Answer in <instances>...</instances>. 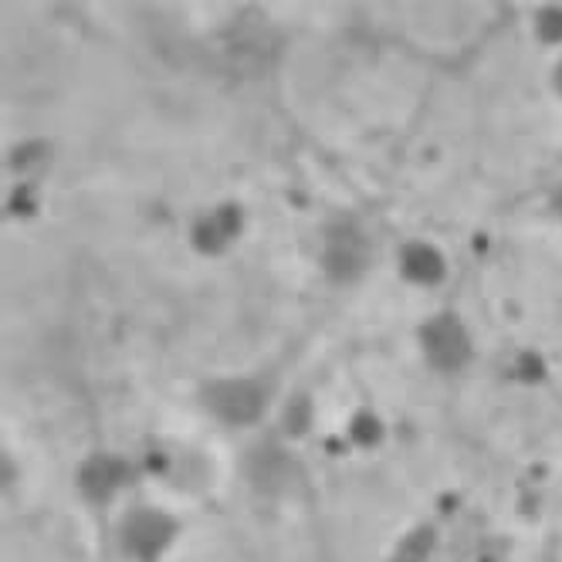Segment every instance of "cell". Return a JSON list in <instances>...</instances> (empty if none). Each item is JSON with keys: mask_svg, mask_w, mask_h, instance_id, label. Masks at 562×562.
<instances>
[{"mask_svg": "<svg viewBox=\"0 0 562 562\" xmlns=\"http://www.w3.org/2000/svg\"><path fill=\"white\" fill-rule=\"evenodd\" d=\"M559 82H562V68H559Z\"/></svg>", "mask_w": 562, "mask_h": 562, "instance_id": "52a82bcc", "label": "cell"}, {"mask_svg": "<svg viewBox=\"0 0 562 562\" xmlns=\"http://www.w3.org/2000/svg\"><path fill=\"white\" fill-rule=\"evenodd\" d=\"M115 477H123V468H119V461L112 458H99L86 468V488L92 495H102V492H112Z\"/></svg>", "mask_w": 562, "mask_h": 562, "instance_id": "5b68a950", "label": "cell"}, {"mask_svg": "<svg viewBox=\"0 0 562 562\" xmlns=\"http://www.w3.org/2000/svg\"><path fill=\"white\" fill-rule=\"evenodd\" d=\"M407 268L417 271V274H437V255L427 251V248H417L407 255Z\"/></svg>", "mask_w": 562, "mask_h": 562, "instance_id": "8992f818", "label": "cell"}, {"mask_svg": "<svg viewBox=\"0 0 562 562\" xmlns=\"http://www.w3.org/2000/svg\"><path fill=\"white\" fill-rule=\"evenodd\" d=\"M265 390L255 380H224L211 386V404L227 420H251L261 411Z\"/></svg>", "mask_w": 562, "mask_h": 562, "instance_id": "6da1fadb", "label": "cell"}, {"mask_svg": "<svg viewBox=\"0 0 562 562\" xmlns=\"http://www.w3.org/2000/svg\"><path fill=\"white\" fill-rule=\"evenodd\" d=\"M363 258H367V245L363 237H359L356 227H336L329 234V245H326V261L336 274H356L363 268Z\"/></svg>", "mask_w": 562, "mask_h": 562, "instance_id": "3957f363", "label": "cell"}, {"mask_svg": "<svg viewBox=\"0 0 562 562\" xmlns=\"http://www.w3.org/2000/svg\"><path fill=\"white\" fill-rule=\"evenodd\" d=\"M167 536H170V521L159 512H136L130 518V526H126V542L139 555L159 552V549H164V542H167Z\"/></svg>", "mask_w": 562, "mask_h": 562, "instance_id": "277c9868", "label": "cell"}, {"mask_svg": "<svg viewBox=\"0 0 562 562\" xmlns=\"http://www.w3.org/2000/svg\"><path fill=\"white\" fill-rule=\"evenodd\" d=\"M427 349L437 367H458L468 356V336L454 315H437L434 323H427Z\"/></svg>", "mask_w": 562, "mask_h": 562, "instance_id": "7a4b0ae2", "label": "cell"}]
</instances>
